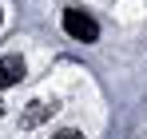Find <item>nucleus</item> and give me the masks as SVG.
<instances>
[{
  "mask_svg": "<svg viewBox=\"0 0 147 139\" xmlns=\"http://www.w3.org/2000/svg\"><path fill=\"white\" fill-rule=\"evenodd\" d=\"M0 115H4V103H0Z\"/></svg>",
  "mask_w": 147,
  "mask_h": 139,
  "instance_id": "nucleus-5",
  "label": "nucleus"
},
{
  "mask_svg": "<svg viewBox=\"0 0 147 139\" xmlns=\"http://www.w3.org/2000/svg\"><path fill=\"white\" fill-rule=\"evenodd\" d=\"M52 139H84V135H80V131H72V127H68V131H56V135H52Z\"/></svg>",
  "mask_w": 147,
  "mask_h": 139,
  "instance_id": "nucleus-4",
  "label": "nucleus"
},
{
  "mask_svg": "<svg viewBox=\"0 0 147 139\" xmlns=\"http://www.w3.org/2000/svg\"><path fill=\"white\" fill-rule=\"evenodd\" d=\"M64 32L72 36V40H84V44H92L99 36V24L88 16V12H80V8H72V12H64Z\"/></svg>",
  "mask_w": 147,
  "mask_h": 139,
  "instance_id": "nucleus-1",
  "label": "nucleus"
},
{
  "mask_svg": "<svg viewBox=\"0 0 147 139\" xmlns=\"http://www.w3.org/2000/svg\"><path fill=\"white\" fill-rule=\"evenodd\" d=\"M48 103H28V111H24V119H20V123H24V127H36V123H44V119H48Z\"/></svg>",
  "mask_w": 147,
  "mask_h": 139,
  "instance_id": "nucleus-3",
  "label": "nucleus"
},
{
  "mask_svg": "<svg viewBox=\"0 0 147 139\" xmlns=\"http://www.w3.org/2000/svg\"><path fill=\"white\" fill-rule=\"evenodd\" d=\"M24 80V60L20 56H0V92Z\"/></svg>",
  "mask_w": 147,
  "mask_h": 139,
  "instance_id": "nucleus-2",
  "label": "nucleus"
}]
</instances>
